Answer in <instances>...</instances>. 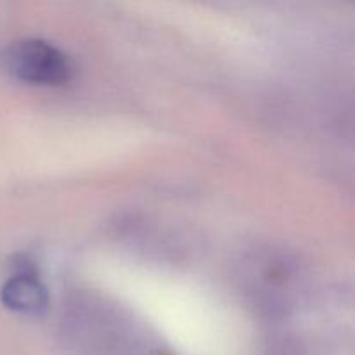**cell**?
<instances>
[{
	"instance_id": "obj_1",
	"label": "cell",
	"mask_w": 355,
	"mask_h": 355,
	"mask_svg": "<svg viewBox=\"0 0 355 355\" xmlns=\"http://www.w3.org/2000/svg\"><path fill=\"white\" fill-rule=\"evenodd\" d=\"M0 68L33 85H62L73 75L68 55L38 38H21L0 49Z\"/></svg>"
},
{
	"instance_id": "obj_2",
	"label": "cell",
	"mask_w": 355,
	"mask_h": 355,
	"mask_svg": "<svg viewBox=\"0 0 355 355\" xmlns=\"http://www.w3.org/2000/svg\"><path fill=\"white\" fill-rule=\"evenodd\" d=\"M0 298L7 309L26 315H40L49 304L45 286L30 274H17L10 277L3 284Z\"/></svg>"
}]
</instances>
